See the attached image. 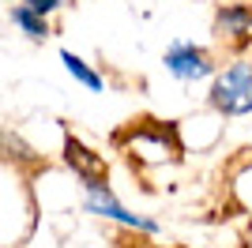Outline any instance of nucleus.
I'll list each match as a JSON object with an SVG mask.
<instances>
[{"label":"nucleus","instance_id":"f257e3e1","mask_svg":"<svg viewBox=\"0 0 252 248\" xmlns=\"http://www.w3.org/2000/svg\"><path fill=\"white\" fill-rule=\"evenodd\" d=\"M211 109L219 117H252V61L249 57H233L222 64L207 94Z\"/></svg>","mask_w":252,"mask_h":248},{"label":"nucleus","instance_id":"f03ea898","mask_svg":"<svg viewBox=\"0 0 252 248\" xmlns=\"http://www.w3.org/2000/svg\"><path fill=\"white\" fill-rule=\"evenodd\" d=\"M83 207H87V215L105 218V222H117V226L136 229V233H147V237H155L158 229H162L155 218L128 211V207L117 199V192L105 185V181H87V185H83Z\"/></svg>","mask_w":252,"mask_h":248},{"label":"nucleus","instance_id":"7ed1b4c3","mask_svg":"<svg viewBox=\"0 0 252 248\" xmlns=\"http://www.w3.org/2000/svg\"><path fill=\"white\" fill-rule=\"evenodd\" d=\"M162 64H166V72L177 83H203V79H215V72H219L211 53L189 38L169 41V49L162 53Z\"/></svg>","mask_w":252,"mask_h":248},{"label":"nucleus","instance_id":"20e7f679","mask_svg":"<svg viewBox=\"0 0 252 248\" xmlns=\"http://www.w3.org/2000/svg\"><path fill=\"white\" fill-rule=\"evenodd\" d=\"M211 27L226 41H252V4H219Z\"/></svg>","mask_w":252,"mask_h":248},{"label":"nucleus","instance_id":"39448f33","mask_svg":"<svg viewBox=\"0 0 252 248\" xmlns=\"http://www.w3.org/2000/svg\"><path fill=\"white\" fill-rule=\"evenodd\" d=\"M61 64H64V72L72 75L75 83H79V87H87V91H105V79L102 75L94 72V68H91V64L83 61V57H79V53H72V49H61Z\"/></svg>","mask_w":252,"mask_h":248},{"label":"nucleus","instance_id":"423d86ee","mask_svg":"<svg viewBox=\"0 0 252 248\" xmlns=\"http://www.w3.org/2000/svg\"><path fill=\"white\" fill-rule=\"evenodd\" d=\"M64 151H68V165L83 177V185H87V181H102V158H94L83 143H75V139H68Z\"/></svg>","mask_w":252,"mask_h":248},{"label":"nucleus","instance_id":"0eeeda50","mask_svg":"<svg viewBox=\"0 0 252 248\" xmlns=\"http://www.w3.org/2000/svg\"><path fill=\"white\" fill-rule=\"evenodd\" d=\"M11 23H15L27 38H34V41H45V38L53 34V31H49V19H42V15H38V11H31L27 4H15V8H11Z\"/></svg>","mask_w":252,"mask_h":248},{"label":"nucleus","instance_id":"6e6552de","mask_svg":"<svg viewBox=\"0 0 252 248\" xmlns=\"http://www.w3.org/2000/svg\"><path fill=\"white\" fill-rule=\"evenodd\" d=\"M19 4H27L31 11H38L42 19H49V15H53L57 8H64V0H19Z\"/></svg>","mask_w":252,"mask_h":248},{"label":"nucleus","instance_id":"1a4fd4ad","mask_svg":"<svg viewBox=\"0 0 252 248\" xmlns=\"http://www.w3.org/2000/svg\"><path fill=\"white\" fill-rule=\"evenodd\" d=\"M249 49H252V41H249ZM249 61H252V57H249Z\"/></svg>","mask_w":252,"mask_h":248}]
</instances>
